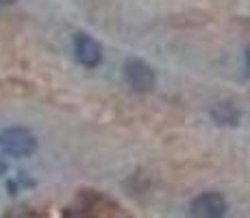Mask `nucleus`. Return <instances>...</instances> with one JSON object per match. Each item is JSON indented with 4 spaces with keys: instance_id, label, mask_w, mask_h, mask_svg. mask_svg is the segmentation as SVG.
<instances>
[{
    "instance_id": "f257e3e1",
    "label": "nucleus",
    "mask_w": 250,
    "mask_h": 218,
    "mask_svg": "<svg viewBox=\"0 0 250 218\" xmlns=\"http://www.w3.org/2000/svg\"><path fill=\"white\" fill-rule=\"evenodd\" d=\"M0 148L11 157H31L37 148V140L28 129L9 127L0 131Z\"/></svg>"
},
{
    "instance_id": "f03ea898",
    "label": "nucleus",
    "mask_w": 250,
    "mask_h": 218,
    "mask_svg": "<svg viewBox=\"0 0 250 218\" xmlns=\"http://www.w3.org/2000/svg\"><path fill=\"white\" fill-rule=\"evenodd\" d=\"M227 198L218 192H205L191 201L189 214L191 218H224L227 216Z\"/></svg>"
},
{
    "instance_id": "7ed1b4c3",
    "label": "nucleus",
    "mask_w": 250,
    "mask_h": 218,
    "mask_svg": "<svg viewBox=\"0 0 250 218\" xmlns=\"http://www.w3.org/2000/svg\"><path fill=\"white\" fill-rule=\"evenodd\" d=\"M124 76L126 83L137 92H150L155 87V72L148 64H144L142 59H131L124 66Z\"/></svg>"
},
{
    "instance_id": "20e7f679",
    "label": "nucleus",
    "mask_w": 250,
    "mask_h": 218,
    "mask_svg": "<svg viewBox=\"0 0 250 218\" xmlns=\"http://www.w3.org/2000/svg\"><path fill=\"white\" fill-rule=\"evenodd\" d=\"M74 52H76V59L87 68L98 66L100 59H103L100 44L96 42L94 37H89L87 33H79V35L74 37Z\"/></svg>"
},
{
    "instance_id": "39448f33",
    "label": "nucleus",
    "mask_w": 250,
    "mask_h": 218,
    "mask_svg": "<svg viewBox=\"0 0 250 218\" xmlns=\"http://www.w3.org/2000/svg\"><path fill=\"white\" fill-rule=\"evenodd\" d=\"M213 118L218 120V124H237L239 114L235 111V107H230L229 103H222L213 109Z\"/></svg>"
},
{
    "instance_id": "423d86ee",
    "label": "nucleus",
    "mask_w": 250,
    "mask_h": 218,
    "mask_svg": "<svg viewBox=\"0 0 250 218\" xmlns=\"http://www.w3.org/2000/svg\"><path fill=\"white\" fill-rule=\"evenodd\" d=\"M4 218H42V216L31 207H13V210H9L4 214Z\"/></svg>"
},
{
    "instance_id": "0eeeda50",
    "label": "nucleus",
    "mask_w": 250,
    "mask_h": 218,
    "mask_svg": "<svg viewBox=\"0 0 250 218\" xmlns=\"http://www.w3.org/2000/svg\"><path fill=\"white\" fill-rule=\"evenodd\" d=\"M246 61H248V68H250V46H248V50H246Z\"/></svg>"
},
{
    "instance_id": "6e6552de",
    "label": "nucleus",
    "mask_w": 250,
    "mask_h": 218,
    "mask_svg": "<svg viewBox=\"0 0 250 218\" xmlns=\"http://www.w3.org/2000/svg\"><path fill=\"white\" fill-rule=\"evenodd\" d=\"M11 2H16V0H0V4H11Z\"/></svg>"
}]
</instances>
